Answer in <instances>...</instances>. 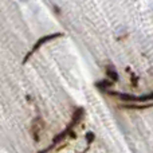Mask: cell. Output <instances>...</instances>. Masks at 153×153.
Returning <instances> with one entry per match:
<instances>
[{
	"label": "cell",
	"instance_id": "6da1fadb",
	"mask_svg": "<svg viewBox=\"0 0 153 153\" xmlns=\"http://www.w3.org/2000/svg\"><path fill=\"white\" fill-rule=\"evenodd\" d=\"M110 95H114L118 100L125 101V102H151L153 101V93L149 94H143V95H133V94H126V93H117V91H109Z\"/></svg>",
	"mask_w": 153,
	"mask_h": 153
},
{
	"label": "cell",
	"instance_id": "7a4b0ae2",
	"mask_svg": "<svg viewBox=\"0 0 153 153\" xmlns=\"http://www.w3.org/2000/svg\"><path fill=\"white\" fill-rule=\"evenodd\" d=\"M45 129H46V124L42 117H36V118L32 120L31 130H30V132H31V136L35 143H39V141L42 140L43 134H45Z\"/></svg>",
	"mask_w": 153,
	"mask_h": 153
},
{
	"label": "cell",
	"instance_id": "3957f363",
	"mask_svg": "<svg viewBox=\"0 0 153 153\" xmlns=\"http://www.w3.org/2000/svg\"><path fill=\"white\" fill-rule=\"evenodd\" d=\"M61 36H62V34H61V32H55V34H51V35H47V36H43V38H40V39L38 40V42L34 45V47L31 48V51H30V54L26 56V58H24V62H27V59H30V56H31L34 53H36V51L39 50V48L42 47L43 45H46V43H47V42H50V40L56 39V38H61Z\"/></svg>",
	"mask_w": 153,
	"mask_h": 153
},
{
	"label": "cell",
	"instance_id": "277c9868",
	"mask_svg": "<svg viewBox=\"0 0 153 153\" xmlns=\"http://www.w3.org/2000/svg\"><path fill=\"white\" fill-rule=\"evenodd\" d=\"M106 73H108V75L110 76L113 82L118 81V74H117V70H116V67H114L113 65H109V66H106Z\"/></svg>",
	"mask_w": 153,
	"mask_h": 153
},
{
	"label": "cell",
	"instance_id": "5b68a950",
	"mask_svg": "<svg viewBox=\"0 0 153 153\" xmlns=\"http://www.w3.org/2000/svg\"><path fill=\"white\" fill-rule=\"evenodd\" d=\"M22 1H24V0H22Z\"/></svg>",
	"mask_w": 153,
	"mask_h": 153
}]
</instances>
